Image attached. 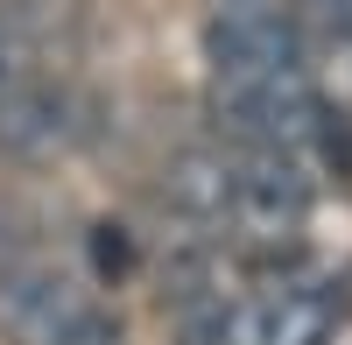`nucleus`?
Returning a JSON list of instances; mask_svg holds the SVG:
<instances>
[{
	"mask_svg": "<svg viewBox=\"0 0 352 345\" xmlns=\"http://www.w3.org/2000/svg\"><path fill=\"white\" fill-rule=\"evenodd\" d=\"M78 134V92L50 64V21L0 0V162H50Z\"/></svg>",
	"mask_w": 352,
	"mask_h": 345,
	"instance_id": "f257e3e1",
	"label": "nucleus"
},
{
	"mask_svg": "<svg viewBox=\"0 0 352 345\" xmlns=\"http://www.w3.org/2000/svg\"><path fill=\"white\" fill-rule=\"evenodd\" d=\"M28 254H36V240H28V219L8 205V197H0V275H8V268H21Z\"/></svg>",
	"mask_w": 352,
	"mask_h": 345,
	"instance_id": "423d86ee",
	"label": "nucleus"
},
{
	"mask_svg": "<svg viewBox=\"0 0 352 345\" xmlns=\"http://www.w3.org/2000/svg\"><path fill=\"white\" fill-rule=\"evenodd\" d=\"M212 8H240V0H212Z\"/></svg>",
	"mask_w": 352,
	"mask_h": 345,
	"instance_id": "0eeeda50",
	"label": "nucleus"
},
{
	"mask_svg": "<svg viewBox=\"0 0 352 345\" xmlns=\"http://www.w3.org/2000/svg\"><path fill=\"white\" fill-rule=\"evenodd\" d=\"M0 331L14 345H127L120 310L99 303L78 275L50 268L43 254L0 275Z\"/></svg>",
	"mask_w": 352,
	"mask_h": 345,
	"instance_id": "f03ea898",
	"label": "nucleus"
},
{
	"mask_svg": "<svg viewBox=\"0 0 352 345\" xmlns=\"http://www.w3.org/2000/svg\"><path fill=\"white\" fill-rule=\"evenodd\" d=\"M204 64H212V85L289 78V71H310V36L282 0H240V8L204 14Z\"/></svg>",
	"mask_w": 352,
	"mask_h": 345,
	"instance_id": "39448f33",
	"label": "nucleus"
},
{
	"mask_svg": "<svg viewBox=\"0 0 352 345\" xmlns=\"http://www.w3.org/2000/svg\"><path fill=\"white\" fill-rule=\"evenodd\" d=\"M338 318V282L303 254H268L240 289V345H324Z\"/></svg>",
	"mask_w": 352,
	"mask_h": 345,
	"instance_id": "20e7f679",
	"label": "nucleus"
},
{
	"mask_svg": "<svg viewBox=\"0 0 352 345\" xmlns=\"http://www.w3.org/2000/svg\"><path fill=\"white\" fill-rule=\"evenodd\" d=\"M232 162V240L282 254L317 212V169L275 141H226Z\"/></svg>",
	"mask_w": 352,
	"mask_h": 345,
	"instance_id": "7ed1b4c3",
	"label": "nucleus"
}]
</instances>
